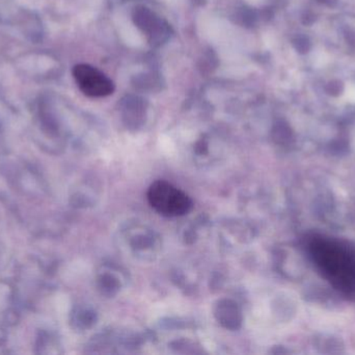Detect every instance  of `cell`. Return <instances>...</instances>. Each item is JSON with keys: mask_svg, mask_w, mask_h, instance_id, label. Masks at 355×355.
<instances>
[{"mask_svg": "<svg viewBox=\"0 0 355 355\" xmlns=\"http://www.w3.org/2000/svg\"><path fill=\"white\" fill-rule=\"evenodd\" d=\"M348 97H352L355 100V85L354 87H349L348 89Z\"/></svg>", "mask_w": 355, "mask_h": 355, "instance_id": "5b68a950", "label": "cell"}, {"mask_svg": "<svg viewBox=\"0 0 355 355\" xmlns=\"http://www.w3.org/2000/svg\"><path fill=\"white\" fill-rule=\"evenodd\" d=\"M73 76L80 91L89 97H105L114 93L112 79L91 65H76L73 69Z\"/></svg>", "mask_w": 355, "mask_h": 355, "instance_id": "3957f363", "label": "cell"}, {"mask_svg": "<svg viewBox=\"0 0 355 355\" xmlns=\"http://www.w3.org/2000/svg\"><path fill=\"white\" fill-rule=\"evenodd\" d=\"M150 206L162 216L174 218L188 214L192 208L189 196L166 181H157L147 192Z\"/></svg>", "mask_w": 355, "mask_h": 355, "instance_id": "6da1fadb", "label": "cell"}, {"mask_svg": "<svg viewBox=\"0 0 355 355\" xmlns=\"http://www.w3.org/2000/svg\"><path fill=\"white\" fill-rule=\"evenodd\" d=\"M133 21L147 35L152 45H162L170 37V25L147 6H139L135 8Z\"/></svg>", "mask_w": 355, "mask_h": 355, "instance_id": "277c9868", "label": "cell"}, {"mask_svg": "<svg viewBox=\"0 0 355 355\" xmlns=\"http://www.w3.org/2000/svg\"><path fill=\"white\" fill-rule=\"evenodd\" d=\"M316 258L322 269L341 287L350 289L355 281V264L345 251L337 246L323 243L315 247Z\"/></svg>", "mask_w": 355, "mask_h": 355, "instance_id": "7a4b0ae2", "label": "cell"}]
</instances>
